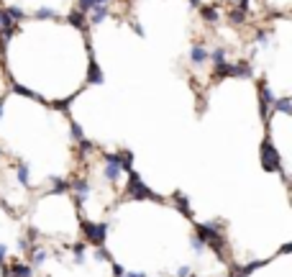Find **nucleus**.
I'll return each instance as SVG.
<instances>
[{"label": "nucleus", "mask_w": 292, "mask_h": 277, "mask_svg": "<svg viewBox=\"0 0 292 277\" xmlns=\"http://www.w3.org/2000/svg\"><path fill=\"white\" fill-rule=\"evenodd\" d=\"M262 167H264V172H282V177L287 182V172L279 165V151L274 149V144L269 141V136L262 141Z\"/></svg>", "instance_id": "f257e3e1"}, {"label": "nucleus", "mask_w": 292, "mask_h": 277, "mask_svg": "<svg viewBox=\"0 0 292 277\" xmlns=\"http://www.w3.org/2000/svg\"><path fill=\"white\" fill-rule=\"evenodd\" d=\"M82 231H85V239L90 244L103 247L105 236H108V223H93V221H82Z\"/></svg>", "instance_id": "f03ea898"}, {"label": "nucleus", "mask_w": 292, "mask_h": 277, "mask_svg": "<svg viewBox=\"0 0 292 277\" xmlns=\"http://www.w3.org/2000/svg\"><path fill=\"white\" fill-rule=\"evenodd\" d=\"M85 83H88V85H103V83H105L103 69H100V64H98L95 57H90V62H88V77H85Z\"/></svg>", "instance_id": "7ed1b4c3"}, {"label": "nucleus", "mask_w": 292, "mask_h": 277, "mask_svg": "<svg viewBox=\"0 0 292 277\" xmlns=\"http://www.w3.org/2000/svg\"><path fill=\"white\" fill-rule=\"evenodd\" d=\"M228 77H241V80H252L254 77V67L248 62H231Z\"/></svg>", "instance_id": "20e7f679"}, {"label": "nucleus", "mask_w": 292, "mask_h": 277, "mask_svg": "<svg viewBox=\"0 0 292 277\" xmlns=\"http://www.w3.org/2000/svg\"><path fill=\"white\" fill-rule=\"evenodd\" d=\"M190 62L195 64V67H202L205 62H207V54H211V49L207 47H202V44H195V47H190Z\"/></svg>", "instance_id": "39448f33"}, {"label": "nucleus", "mask_w": 292, "mask_h": 277, "mask_svg": "<svg viewBox=\"0 0 292 277\" xmlns=\"http://www.w3.org/2000/svg\"><path fill=\"white\" fill-rule=\"evenodd\" d=\"M13 93H16V95H23V98H31V100H36V103H44V105H47V98H41L38 93L28 90V88H26V85H21V83H13Z\"/></svg>", "instance_id": "423d86ee"}, {"label": "nucleus", "mask_w": 292, "mask_h": 277, "mask_svg": "<svg viewBox=\"0 0 292 277\" xmlns=\"http://www.w3.org/2000/svg\"><path fill=\"white\" fill-rule=\"evenodd\" d=\"M67 23L74 26V28H79V31H88V18L82 16L79 11H69L67 13Z\"/></svg>", "instance_id": "0eeeda50"}, {"label": "nucleus", "mask_w": 292, "mask_h": 277, "mask_svg": "<svg viewBox=\"0 0 292 277\" xmlns=\"http://www.w3.org/2000/svg\"><path fill=\"white\" fill-rule=\"evenodd\" d=\"M110 3V0H77V8L74 11H79L82 16H88L95 6H108Z\"/></svg>", "instance_id": "6e6552de"}, {"label": "nucleus", "mask_w": 292, "mask_h": 277, "mask_svg": "<svg viewBox=\"0 0 292 277\" xmlns=\"http://www.w3.org/2000/svg\"><path fill=\"white\" fill-rule=\"evenodd\" d=\"M274 100H277V95H274V93H272V88L262 80V83H259V103H264V105H269V108H272V103H274Z\"/></svg>", "instance_id": "1a4fd4ad"}, {"label": "nucleus", "mask_w": 292, "mask_h": 277, "mask_svg": "<svg viewBox=\"0 0 292 277\" xmlns=\"http://www.w3.org/2000/svg\"><path fill=\"white\" fill-rule=\"evenodd\" d=\"M284 113V115H289L292 113V100H289V95H282V98H277L274 103H272V113Z\"/></svg>", "instance_id": "9d476101"}, {"label": "nucleus", "mask_w": 292, "mask_h": 277, "mask_svg": "<svg viewBox=\"0 0 292 277\" xmlns=\"http://www.w3.org/2000/svg\"><path fill=\"white\" fill-rule=\"evenodd\" d=\"M108 16H110L108 6H95V8L90 11V23H93V26H98V23H103Z\"/></svg>", "instance_id": "9b49d317"}, {"label": "nucleus", "mask_w": 292, "mask_h": 277, "mask_svg": "<svg viewBox=\"0 0 292 277\" xmlns=\"http://www.w3.org/2000/svg\"><path fill=\"white\" fill-rule=\"evenodd\" d=\"M226 57H228V49H226V47H216L211 54H207V62H211V64L216 67V64H223V62H228Z\"/></svg>", "instance_id": "f8f14e48"}, {"label": "nucleus", "mask_w": 292, "mask_h": 277, "mask_svg": "<svg viewBox=\"0 0 292 277\" xmlns=\"http://www.w3.org/2000/svg\"><path fill=\"white\" fill-rule=\"evenodd\" d=\"M82 90H74L69 98H62V100H54V103H47V105H52V108H57V110H62V113H69V105H72V100L79 95Z\"/></svg>", "instance_id": "ddd939ff"}, {"label": "nucleus", "mask_w": 292, "mask_h": 277, "mask_svg": "<svg viewBox=\"0 0 292 277\" xmlns=\"http://www.w3.org/2000/svg\"><path fill=\"white\" fill-rule=\"evenodd\" d=\"M200 13H202V18L207 21V23H218V6H200Z\"/></svg>", "instance_id": "4468645a"}, {"label": "nucleus", "mask_w": 292, "mask_h": 277, "mask_svg": "<svg viewBox=\"0 0 292 277\" xmlns=\"http://www.w3.org/2000/svg\"><path fill=\"white\" fill-rule=\"evenodd\" d=\"M3 11H6V16H8L13 23L26 21V11H23V8H18V6H8V8H3Z\"/></svg>", "instance_id": "2eb2a0df"}, {"label": "nucleus", "mask_w": 292, "mask_h": 277, "mask_svg": "<svg viewBox=\"0 0 292 277\" xmlns=\"http://www.w3.org/2000/svg\"><path fill=\"white\" fill-rule=\"evenodd\" d=\"M33 18H38V21H44V18H49V21H59V13H57L54 8H38V11L33 13Z\"/></svg>", "instance_id": "dca6fc26"}, {"label": "nucleus", "mask_w": 292, "mask_h": 277, "mask_svg": "<svg viewBox=\"0 0 292 277\" xmlns=\"http://www.w3.org/2000/svg\"><path fill=\"white\" fill-rule=\"evenodd\" d=\"M272 28H257V33H254V42H259V44H269L272 42Z\"/></svg>", "instance_id": "f3484780"}, {"label": "nucleus", "mask_w": 292, "mask_h": 277, "mask_svg": "<svg viewBox=\"0 0 292 277\" xmlns=\"http://www.w3.org/2000/svg\"><path fill=\"white\" fill-rule=\"evenodd\" d=\"M246 13H241V11H236V8H231V13H228V21L233 23V26H241V23H246Z\"/></svg>", "instance_id": "a211bd4d"}, {"label": "nucleus", "mask_w": 292, "mask_h": 277, "mask_svg": "<svg viewBox=\"0 0 292 277\" xmlns=\"http://www.w3.org/2000/svg\"><path fill=\"white\" fill-rule=\"evenodd\" d=\"M69 134H72V139H74V141H82V139H85V131H82V126H79V124H74V121L69 124Z\"/></svg>", "instance_id": "6ab92c4d"}, {"label": "nucleus", "mask_w": 292, "mask_h": 277, "mask_svg": "<svg viewBox=\"0 0 292 277\" xmlns=\"http://www.w3.org/2000/svg\"><path fill=\"white\" fill-rule=\"evenodd\" d=\"M18 182L23 185V187H28V165H18Z\"/></svg>", "instance_id": "aec40b11"}, {"label": "nucleus", "mask_w": 292, "mask_h": 277, "mask_svg": "<svg viewBox=\"0 0 292 277\" xmlns=\"http://www.w3.org/2000/svg\"><path fill=\"white\" fill-rule=\"evenodd\" d=\"M93 151H95V144H93V141H88V139L79 141V154H82V156H85V154H93Z\"/></svg>", "instance_id": "412c9836"}, {"label": "nucleus", "mask_w": 292, "mask_h": 277, "mask_svg": "<svg viewBox=\"0 0 292 277\" xmlns=\"http://www.w3.org/2000/svg\"><path fill=\"white\" fill-rule=\"evenodd\" d=\"M131 28H134L139 36H144V28H141V23H139V21H131Z\"/></svg>", "instance_id": "4be33fe9"}, {"label": "nucleus", "mask_w": 292, "mask_h": 277, "mask_svg": "<svg viewBox=\"0 0 292 277\" xmlns=\"http://www.w3.org/2000/svg\"><path fill=\"white\" fill-rule=\"evenodd\" d=\"M6 254H8V249L0 244V264H6Z\"/></svg>", "instance_id": "5701e85b"}, {"label": "nucleus", "mask_w": 292, "mask_h": 277, "mask_svg": "<svg viewBox=\"0 0 292 277\" xmlns=\"http://www.w3.org/2000/svg\"><path fill=\"white\" fill-rule=\"evenodd\" d=\"M187 3H190L192 8H200V6H202V3H200V0H187Z\"/></svg>", "instance_id": "b1692460"}, {"label": "nucleus", "mask_w": 292, "mask_h": 277, "mask_svg": "<svg viewBox=\"0 0 292 277\" xmlns=\"http://www.w3.org/2000/svg\"><path fill=\"white\" fill-rule=\"evenodd\" d=\"M3 105H6V100H0V115H3Z\"/></svg>", "instance_id": "393cba45"}, {"label": "nucleus", "mask_w": 292, "mask_h": 277, "mask_svg": "<svg viewBox=\"0 0 292 277\" xmlns=\"http://www.w3.org/2000/svg\"><path fill=\"white\" fill-rule=\"evenodd\" d=\"M0 154H3V151H0Z\"/></svg>", "instance_id": "a878e982"}]
</instances>
